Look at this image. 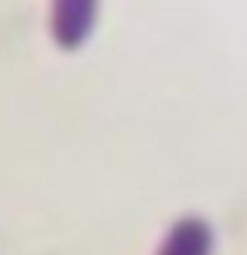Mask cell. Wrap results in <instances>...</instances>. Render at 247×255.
Returning a JSON list of instances; mask_svg holds the SVG:
<instances>
[{"label":"cell","instance_id":"cell-1","mask_svg":"<svg viewBox=\"0 0 247 255\" xmlns=\"http://www.w3.org/2000/svg\"><path fill=\"white\" fill-rule=\"evenodd\" d=\"M98 0H55V37L63 49L81 46L92 32Z\"/></svg>","mask_w":247,"mask_h":255}]
</instances>
